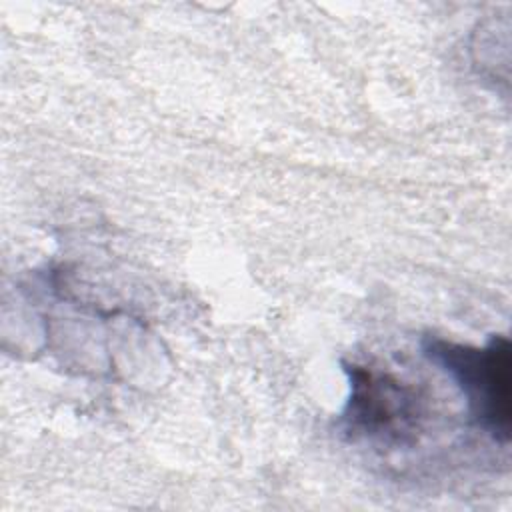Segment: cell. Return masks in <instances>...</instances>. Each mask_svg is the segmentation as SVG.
Returning a JSON list of instances; mask_svg holds the SVG:
<instances>
[{"instance_id":"2","label":"cell","mask_w":512,"mask_h":512,"mask_svg":"<svg viewBox=\"0 0 512 512\" xmlns=\"http://www.w3.org/2000/svg\"><path fill=\"white\" fill-rule=\"evenodd\" d=\"M350 376V398L342 420L354 436L384 442H406L422 420L418 392L392 374L358 364L346 368Z\"/></svg>"},{"instance_id":"1","label":"cell","mask_w":512,"mask_h":512,"mask_svg":"<svg viewBox=\"0 0 512 512\" xmlns=\"http://www.w3.org/2000/svg\"><path fill=\"white\" fill-rule=\"evenodd\" d=\"M424 354L460 386L472 420L498 442H508L512 420V350L496 334L476 348L442 338H426Z\"/></svg>"}]
</instances>
